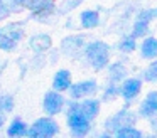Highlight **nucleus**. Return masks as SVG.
Wrapping results in <instances>:
<instances>
[{
	"label": "nucleus",
	"instance_id": "obj_1",
	"mask_svg": "<svg viewBox=\"0 0 157 138\" xmlns=\"http://www.w3.org/2000/svg\"><path fill=\"white\" fill-rule=\"evenodd\" d=\"M66 106H68V111H66V125H68L69 133L73 136H86L90 133V130H91V121L79 111L76 99L66 101Z\"/></svg>",
	"mask_w": 157,
	"mask_h": 138
},
{
	"label": "nucleus",
	"instance_id": "obj_2",
	"mask_svg": "<svg viewBox=\"0 0 157 138\" xmlns=\"http://www.w3.org/2000/svg\"><path fill=\"white\" fill-rule=\"evenodd\" d=\"M85 57L95 71H103L110 64V47L103 40H93L85 46Z\"/></svg>",
	"mask_w": 157,
	"mask_h": 138
},
{
	"label": "nucleus",
	"instance_id": "obj_3",
	"mask_svg": "<svg viewBox=\"0 0 157 138\" xmlns=\"http://www.w3.org/2000/svg\"><path fill=\"white\" fill-rule=\"evenodd\" d=\"M59 123L54 120V116H44L37 118L32 125H29L27 136L29 138H52L56 135H59Z\"/></svg>",
	"mask_w": 157,
	"mask_h": 138
},
{
	"label": "nucleus",
	"instance_id": "obj_4",
	"mask_svg": "<svg viewBox=\"0 0 157 138\" xmlns=\"http://www.w3.org/2000/svg\"><path fill=\"white\" fill-rule=\"evenodd\" d=\"M24 37V25L9 24L0 29V50L12 52Z\"/></svg>",
	"mask_w": 157,
	"mask_h": 138
},
{
	"label": "nucleus",
	"instance_id": "obj_5",
	"mask_svg": "<svg viewBox=\"0 0 157 138\" xmlns=\"http://www.w3.org/2000/svg\"><path fill=\"white\" fill-rule=\"evenodd\" d=\"M66 108V98L63 93L54 89H49L42 96V111L44 114L49 116H58L59 113H63V110Z\"/></svg>",
	"mask_w": 157,
	"mask_h": 138
},
{
	"label": "nucleus",
	"instance_id": "obj_6",
	"mask_svg": "<svg viewBox=\"0 0 157 138\" xmlns=\"http://www.w3.org/2000/svg\"><path fill=\"white\" fill-rule=\"evenodd\" d=\"M96 91H98V83L95 79H83V81H78V83H73L66 93L69 94L71 99L79 101L83 98L95 96Z\"/></svg>",
	"mask_w": 157,
	"mask_h": 138
},
{
	"label": "nucleus",
	"instance_id": "obj_7",
	"mask_svg": "<svg viewBox=\"0 0 157 138\" xmlns=\"http://www.w3.org/2000/svg\"><path fill=\"white\" fill-rule=\"evenodd\" d=\"M133 123H135V116H133L130 111L122 110V111H118L117 114L110 116L108 120L105 121V130L108 131V133L115 135V131L118 130V128L127 126V125H133Z\"/></svg>",
	"mask_w": 157,
	"mask_h": 138
},
{
	"label": "nucleus",
	"instance_id": "obj_8",
	"mask_svg": "<svg viewBox=\"0 0 157 138\" xmlns=\"http://www.w3.org/2000/svg\"><path fill=\"white\" fill-rule=\"evenodd\" d=\"M118 89H120V96L128 103V101H133L140 94V91H142V81L137 79V77H125L120 83Z\"/></svg>",
	"mask_w": 157,
	"mask_h": 138
},
{
	"label": "nucleus",
	"instance_id": "obj_9",
	"mask_svg": "<svg viewBox=\"0 0 157 138\" xmlns=\"http://www.w3.org/2000/svg\"><path fill=\"white\" fill-rule=\"evenodd\" d=\"M78 108L90 121H93L96 116L100 114V108H101V103H100L96 98H83V99L78 101Z\"/></svg>",
	"mask_w": 157,
	"mask_h": 138
},
{
	"label": "nucleus",
	"instance_id": "obj_10",
	"mask_svg": "<svg viewBox=\"0 0 157 138\" xmlns=\"http://www.w3.org/2000/svg\"><path fill=\"white\" fill-rule=\"evenodd\" d=\"M73 84V76L68 69H59L56 71L54 77L51 83V89L59 91V93H66L69 89V86Z\"/></svg>",
	"mask_w": 157,
	"mask_h": 138
},
{
	"label": "nucleus",
	"instance_id": "obj_11",
	"mask_svg": "<svg viewBox=\"0 0 157 138\" xmlns=\"http://www.w3.org/2000/svg\"><path fill=\"white\" fill-rule=\"evenodd\" d=\"M139 114L142 118H154L157 114V91H150L139 108Z\"/></svg>",
	"mask_w": 157,
	"mask_h": 138
},
{
	"label": "nucleus",
	"instance_id": "obj_12",
	"mask_svg": "<svg viewBox=\"0 0 157 138\" xmlns=\"http://www.w3.org/2000/svg\"><path fill=\"white\" fill-rule=\"evenodd\" d=\"M27 130H29V125L21 116H15L7 126V136H10V138L27 136Z\"/></svg>",
	"mask_w": 157,
	"mask_h": 138
},
{
	"label": "nucleus",
	"instance_id": "obj_13",
	"mask_svg": "<svg viewBox=\"0 0 157 138\" xmlns=\"http://www.w3.org/2000/svg\"><path fill=\"white\" fill-rule=\"evenodd\" d=\"M29 44H31V49L34 52L41 54V52H46V50H49L52 47V39L48 34H36V35L31 37Z\"/></svg>",
	"mask_w": 157,
	"mask_h": 138
},
{
	"label": "nucleus",
	"instance_id": "obj_14",
	"mask_svg": "<svg viewBox=\"0 0 157 138\" xmlns=\"http://www.w3.org/2000/svg\"><path fill=\"white\" fill-rule=\"evenodd\" d=\"M79 22H81V27L86 30L90 29H96L100 25V13L93 9L83 10L81 15H79Z\"/></svg>",
	"mask_w": 157,
	"mask_h": 138
},
{
	"label": "nucleus",
	"instance_id": "obj_15",
	"mask_svg": "<svg viewBox=\"0 0 157 138\" xmlns=\"http://www.w3.org/2000/svg\"><path fill=\"white\" fill-rule=\"evenodd\" d=\"M108 77H110V83L113 84H120L127 76V69L123 64L120 62H113V64H108Z\"/></svg>",
	"mask_w": 157,
	"mask_h": 138
},
{
	"label": "nucleus",
	"instance_id": "obj_16",
	"mask_svg": "<svg viewBox=\"0 0 157 138\" xmlns=\"http://www.w3.org/2000/svg\"><path fill=\"white\" fill-rule=\"evenodd\" d=\"M140 54L144 59H154L157 57V39L155 37H145L140 46Z\"/></svg>",
	"mask_w": 157,
	"mask_h": 138
},
{
	"label": "nucleus",
	"instance_id": "obj_17",
	"mask_svg": "<svg viewBox=\"0 0 157 138\" xmlns=\"http://www.w3.org/2000/svg\"><path fill=\"white\" fill-rule=\"evenodd\" d=\"M79 47H83V39L79 35H69L61 42V49L64 50V52H68V54L76 52Z\"/></svg>",
	"mask_w": 157,
	"mask_h": 138
},
{
	"label": "nucleus",
	"instance_id": "obj_18",
	"mask_svg": "<svg viewBox=\"0 0 157 138\" xmlns=\"http://www.w3.org/2000/svg\"><path fill=\"white\" fill-rule=\"evenodd\" d=\"M149 24L147 20H142V19H137L133 22V27H132V37L133 39H142V37L147 35L149 32Z\"/></svg>",
	"mask_w": 157,
	"mask_h": 138
},
{
	"label": "nucleus",
	"instance_id": "obj_19",
	"mask_svg": "<svg viewBox=\"0 0 157 138\" xmlns=\"http://www.w3.org/2000/svg\"><path fill=\"white\" fill-rule=\"evenodd\" d=\"M115 136H118V138H140L142 136V131L137 130L133 125H127V126H122L115 131Z\"/></svg>",
	"mask_w": 157,
	"mask_h": 138
},
{
	"label": "nucleus",
	"instance_id": "obj_20",
	"mask_svg": "<svg viewBox=\"0 0 157 138\" xmlns=\"http://www.w3.org/2000/svg\"><path fill=\"white\" fill-rule=\"evenodd\" d=\"M15 110V99L12 94L5 93V94H0V111L4 114H9Z\"/></svg>",
	"mask_w": 157,
	"mask_h": 138
},
{
	"label": "nucleus",
	"instance_id": "obj_21",
	"mask_svg": "<svg viewBox=\"0 0 157 138\" xmlns=\"http://www.w3.org/2000/svg\"><path fill=\"white\" fill-rule=\"evenodd\" d=\"M118 49L122 50V52H125V54L133 52V50L137 49V42H135V39H133L132 35H130V37H125V39L122 40V42H118Z\"/></svg>",
	"mask_w": 157,
	"mask_h": 138
},
{
	"label": "nucleus",
	"instance_id": "obj_22",
	"mask_svg": "<svg viewBox=\"0 0 157 138\" xmlns=\"http://www.w3.org/2000/svg\"><path fill=\"white\" fill-rule=\"evenodd\" d=\"M144 79L149 81V83H155L157 81V61H152L147 66V69L144 71Z\"/></svg>",
	"mask_w": 157,
	"mask_h": 138
},
{
	"label": "nucleus",
	"instance_id": "obj_23",
	"mask_svg": "<svg viewBox=\"0 0 157 138\" xmlns=\"http://www.w3.org/2000/svg\"><path fill=\"white\" fill-rule=\"evenodd\" d=\"M117 96H120L118 84H113V83H110L108 86H106L105 93H103V101H112V99H115Z\"/></svg>",
	"mask_w": 157,
	"mask_h": 138
},
{
	"label": "nucleus",
	"instance_id": "obj_24",
	"mask_svg": "<svg viewBox=\"0 0 157 138\" xmlns=\"http://www.w3.org/2000/svg\"><path fill=\"white\" fill-rule=\"evenodd\" d=\"M154 17H155V10L149 9V10H142V12L137 15V19H142V20H147V22H150Z\"/></svg>",
	"mask_w": 157,
	"mask_h": 138
},
{
	"label": "nucleus",
	"instance_id": "obj_25",
	"mask_svg": "<svg viewBox=\"0 0 157 138\" xmlns=\"http://www.w3.org/2000/svg\"><path fill=\"white\" fill-rule=\"evenodd\" d=\"M4 125H5V114L0 111V128H4Z\"/></svg>",
	"mask_w": 157,
	"mask_h": 138
},
{
	"label": "nucleus",
	"instance_id": "obj_26",
	"mask_svg": "<svg viewBox=\"0 0 157 138\" xmlns=\"http://www.w3.org/2000/svg\"><path fill=\"white\" fill-rule=\"evenodd\" d=\"M155 17H157V9H155Z\"/></svg>",
	"mask_w": 157,
	"mask_h": 138
}]
</instances>
